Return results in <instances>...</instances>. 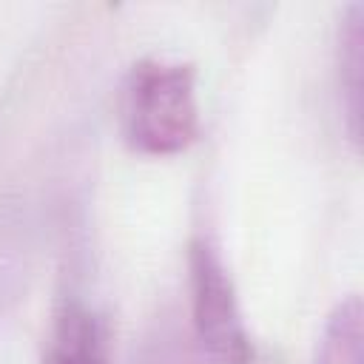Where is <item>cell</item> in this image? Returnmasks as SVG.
I'll list each match as a JSON object with an SVG mask.
<instances>
[{"label":"cell","mask_w":364,"mask_h":364,"mask_svg":"<svg viewBox=\"0 0 364 364\" xmlns=\"http://www.w3.org/2000/svg\"><path fill=\"white\" fill-rule=\"evenodd\" d=\"M43 364H111L102 318L82 301L65 299L51 318Z\"/></svg>","instance_id":"cell-3"},{"label":"cell","mask_w":364,"mask_h":364,"mask_svg":"<svg viewBox=\"0 0 364 364\" xmlns=\"http://www.w3.org/2000/svg\"><path fill=\"white\" fill-rule=\"evenodd\" d=\"M361 318L364 313L358 296L338 301L321 327L313 364H361L364 361Z\"/></svg>","instance_id":"cell-4"},{"label":"cell","mask_w":364,"mask_h":364,"mask_svg":"<svg viewBox=\"0 0 364 364\" xmlns=\"http://www.w3.org/2000/svg\"><path fill=\"white\" fill-rule=\"evenodd\" d=\"M338 80L344 94V108L350 117V134L358 139V119H361V65H364V9L353 6L344 17L341 43H338Z\"/></svg>","instance_id":"cell-5"},{"label":"cell","mask_w":364,"mask_h":364,"mask_svg":"<svg viewBox=\"0 0 364 364\" xmlns=\"http://www.w3.org/2000/svg\"><path fill=\"white\" fill-rule=\"evenodd\" d=\"M188 282L199 344L219 364H250L253 341L242 318L236 284L219 247L208 236H196L188 247Z\"/></svg>","instance_id":"cell-2"},{"label":"cell","mask_w":364,"mask_h":364,"mask_svg":"<svg viewBox=\"0 0 364 364\" xmlns=\"http://www.w3.org/2000/svg\"><path fill=\"white\" fill-rule=\"evenodd\" d=\"M119 122L125 142L148 156H171L199 136L196 68L182 60L145 57L131 65Z\"/></svg>","instance_id":"cell-1"}]
</instances>
